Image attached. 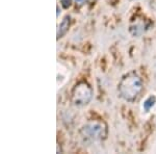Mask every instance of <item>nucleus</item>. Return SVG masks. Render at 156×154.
Wrapping results in <instances>:
<instances>
[{"instance_id":"obj_1","label":"nucleus","mask_w":156,"mask_h":154,"mask_svg":"<svg viewBox=\"0 0 156 154\" xmlns=\"http://www.w3.org/2000/svg\"><path fill=\"white\" fill-rule=\"evenodd\" d=\"M143 89L144 83L142 78L134 72L125 74L118 84V93L120 97L127 102H134L140 97Z\"/></svg>"},{"instance_id":"obj_2","label":"nucleus","mask_w":156,"mask_h":154,"mask_svg":"<svg viewBox=\"0 0 156 154\" xmlns=\"http://www.w3.org/2000/svg\"><path fill=\"white\" fill-rule=\"evenodd\" d=\"M107 133V125L99 120L89 121L80 129L82 138L87 142H101L106 138Z\"/></svg>"},{"instance_id":"obj_3","label":"nucleus","mask_w":156,"mask_h":154,"mask_svg":"<svg viewBox=\"0 0 156 154\" xmlns=\"http://www.w3.org/2000/svg\"><path fill=\"white\" fill-rule=\"evenodd\" d=\"M93 92L92 87L85 81L78 82L72 90L71 93V101L75 106H85L92 101L93 99Z\"/></svg>"},{"instance_id":"obj_4","label":"nucleus","mask_w":156,"mask_h":154,"mask_svg":"<svg viewBox=\"0 0 156 154\" xmlns=\"http://www.w3.org/2000/svg\"><path fill=\"white\" fill-rule=\"evenodd\" d=\"M70 16H66L64 19H62V21L60 22V24L58 25V27H57V39H60V38H62L65 36V34L68 32V30H69V27H70Z\"/></svg>"},{"instance_id":"obj_5","label":"nucleus","mask_w":156,"mask_h":154,"mask_svg":"<svg viewBox=\"0 0 156 154\" xmlns=\"http://www.w3.org/2000/svg\"><path fill=\"white\" fill-rule=\"evenodd\" d=\"M145 23L144 22H135L134 24L130 26V32H131L132 36L134 37H140L142 36L143 34L145 32Z\"/></svg>"},{"instance_id":"obj_6","label":"nucleus","mask_w":156,"mask_h":154,"mask_svg":"<svg viewBox=\"0 0 156 154\" xmlns=\"http://www.w3.org/2000/svg\"><path fill=\"white\" fill-rule=\"evenodd\" d=\"M156 104V97L154 95H150L148 98H146V100L143 102V110L145 113H149L153 107L155 106Z\"/></svg>"},{"instance_id":"obj_7","label":"nucleus","mask_w":156,"mask_h":154,"mask_svg":"<svg viewBox=\"0 0 156 154\" xmlns=\"http://www.w3.org/2000/svg\"><path fill=\"white\" fill-rule=\"evenodd\" d=\"M62 1V5L65 7V9H68L70 5H71L72 0H60Z\"/></svg>"},{"instance_id":"obj_8","label":"nucleus","mask_w":156,"mask_h":154,"mask_svg":"<svg viewBox=\"0 0 156 154\" xmlns=\"http://www.w3.org/2000/svg\"><path fill=\"white\" fill-rule=\"evenodd\" d=\"M87 1V0H75V2H76L78 5H82V4H84Z\"/></svg>"},{"instance_id":"obj_9","label":"nucleus","mask_w":156,"mask_h":154,"mask_svg":"<svg viewBox=\"0 0 156 154\" xmlns=\"http://www.w3.org/2000/svg\"><path fill=\"white\" fill-rule=\"evenodd\" d=\"M59 13H60V11H59V6L57 5V17H59Z\"/></svg>"}]
</instances>
